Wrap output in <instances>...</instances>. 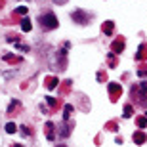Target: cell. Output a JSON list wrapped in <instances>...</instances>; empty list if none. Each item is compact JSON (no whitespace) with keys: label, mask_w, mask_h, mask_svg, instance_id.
Listing matches in <instances>:
<instances>
[{"label":"cell","mask_w":147,"mask_h":147,"mask_svg":"<svg viewBox=\"0 0 147 147\" xmlns=\"http://www.w3.org/2000/svg\"><path fill=\"white\" fill-rule=\"evenodd\" d=\"M138 126H140V128H145L147 126V119H138Z\"/></svg>","instance_id":"obj_14"},{"label":"cell","mask_w":147,"mask_h":147,"mask_svg":"<svg viewBox=\"0 0 147 147\" xmlns=\"http://www.w3.org/2000/svg\"><path fill=\"white\" fill-rule=\"evenodd\" d=\"M134 142H136L138 145H142V143L145 142V134H143V132H136V134H134Z\"/></svg>","instance_id":"obj_3"},{"label":"cell","mask_w":147,"mask_h":147,"mask_svg":"<svg viewBox=\"0 0 147 147\" xmlns=\"http://www.w3.org/2000/svg\"><path fill=\"white\" fill-rule=\"evenodd\" d=\"M11 147H21V145H11Z\"/></svg>","instance_id":"obj_19"},{"label":"cell","mask_w":147,"mask_h":147,"mask_svg":"<svg viewBox=\"0 0 147 147\" xmlns=\"http://www.w3.org/2000/svg\"><path fill=\"white\" fill-rule=\"evenodd\" d=\"M69 136V130H67V124H63L61 126V138H67Z\"/></svg>","instance_id":"obj_13"},{"label":"cell","mask_w":147,"mask_h":147,"mask_svg":"<svg viewBox=\"0 0 147 147\" xmlns=\"http://www.w3.org/2000/svg\"><path fill=\"white\" fill-rule=\"evenodd\" d=\"M21 29L25 31V33H29V31H31V21H29L27 17H23V21H21Z\"/></svg>","instance_id":"obj_7"},{"label":"cell","mask_w":147,"mask_h":147,"mask_svg":"<svg viewBox=\"0 0 147 147\" xmlns=\"http://www.w3.org/2000/svg\"><path fill=\"white\" fill-rule=\"evenodd\" d=\"M54 2H55V4H65L67 0H54Z\"/></svg>","instance_id":"obj_18"},{"label":"cell","mask_w":147,"mask_h":147,"mask_svg":"<svg viewBox=\"0 0 147 147\" xmlns=\"http://www.w3.org/2000/svg\"><path fill=\"white\" fill-rule=\"evenodd\" d=\"M57 147H65V145H57Z\"/></svg>","instance_id":"obj_20"},{"label":"cell","mask_w":147,"mask_h":147,"mask_svg":"<svg viewBox=\"0 0 147 147\" xmlns=\"http://www.w3.org/2000/svg\"><path fill=\"white\" fill-rule=\"evenodd\" d=\"M16 107H17V99H13V101H11V105H10V107H8V111H13V109H16Z\"/></svg>","instance_id":"obj_15"},{"label":"cell","mask_w":147,"mask_h":147,"mask_svg":"<svg viewBox=\"0 0 147 147\" xmlns=\"http://www.w3.org/2000/svg\"><path fill=\"white\" fill-rule=\"evenodd\" d=\"M16 11H17V13H21V16L25 17V16H27V11H29V10L25 8V6H19V8H16Z\"/></svg>","instance_id":"obj_11"},{"label":"cell","mask_w":147,"mask_h":147,"mask_svg":"<svg viewBox=\"0 0 147 147\" xmlns=\"http://www.w3.org/2000/svg\"><path fill=\"white\" fill-rule=\"evenodd\" d=\"M6 132H8V134H16V124H13V122H8V124H6Z\"/></svg>","instance_id":"obj_9"},{"label":"cell","mask_w":147,"mask_h":147,"mask_svg":"<svg viewBox=\"0 0 147 147\" xmlns=\"http://www.w3.org/2000/svg\"><path fill=\"white\" fill-rule=\"evenodd\" d=\"M21 132H25L27 136H29V134H31V132H29V128H27V126H21Z\"/></svg>","instance_id":"obj_17"},{"label":"cell","mask_w":147,"mask_h":147,"mask_svg":"<svg viewBox=\"0 0 147 147\" xmlns=\"http://www.w3.org/2000/svg\"><path fill=\"white\" fill-rule=\"evenodd\" d=\"M46 101H48V105H55V99L54 98H46Z\"/></svg>","instance_id":"obj_16"},{"label":"cell","mask_w":147,"mask_h":147,"mask_svg":"<svg viewBox=\"0 0 147 147\" xmlns=\"http://www.w3.org/2000/svg\"><path fill=\"white\" fill-rule=\"evenodd\" d=\"M132 113H134V107H132V105H126V107H124V117L128 119Z\"/></svg>","instance_id":"obj_10"},{"label":"cell","mask_w":147,"mask_h":147,"mask_svg":"<svg viewBox=\"0 0 147 147\" xmlns=\"http://www.w3.org/2000/svg\"><path fill=\"white\" fill-rule=\"evenodd\" d=\"M52 128H54V124H52V122H48V124H46V130H48V140H54V136H52Z\"/></svg>","instance_id":"obj_12"},{"label":"cell","mask_w":147,"mask_h":147,"mask_svg":"<svg viewBox=\"0 0 147 147\" xmlns=\"http://www.w3.org/2000/svg\"><path fill=\"white\" fill-rule=\"evenodd\" d=\"M113 50L115 52H122V50H124V42H120V40L113 42Z\"/></svg>","instance_id":"obj_8"},{"label":"cell","mask_w":147,"mask_h":147,"mask_svg":"<svg viewBox=\"0 0 147 147\" xmlns=\"http://www.w3.org/2000/svg\"><path fill=\"white\" fill-rule=\"evenodd\" d=\"M73 113V105H65V109H63V120H69V115Z\"/></svg>","instance_id":"obj_6"},{"label":"cell","mask_w":147,"mask_h":147,"mask_svg":"<svg viewBox=\"0 0 147 147\" xmlns=\"http://www.w3.org/2000/svg\"><path fill=\"white\" fill-rule=\"evenodd\" d=\"M40 25H44V29H57V17L52 11H48V13L40 16Z\"/></svg>","instance_id":"obj_1"},{"label":"cell","mask_w":147,"mask_h":147,"mask_svg":"<svg viewBox=\"0 0 147 147\" xmlns=\"http://www.w3.org/2000/svg\"><path fill=\"white\" fill-rule=\"evenodd\" d=\"M109 92L115 94V96H119V94H120V84H117V82H111V84H109Z\"/></svg>","instance_id":"obj_4"},{"label":"cell","mask_w":147,"mask_h":147,"mask_svg":"<svg viewBox=\"0 0 147 147\" xmlns=\"http://www.w3.org/2000/svg\"><path fill=\"white\" fill-rule=\"evenodd\" d=\"M103 33L105 34H113V21H105L103 23Z\"/></svg>","instance_id":"obj_5"},{"label":"cell","mask_w":147,"mask_h":147,"mask_svg":"<svg viewBox=\"0 0 147 147\" xmlns=\"http://www.w3.org/2000/svg\"><path fill=\"white\" fill-rule=\"evenodd\" d=\"M73 19H75L78 25H88L90 16H88V13H84V10H76V11H73Z\"/></svg>","instance_id":"obj_2"}]
</instances>
